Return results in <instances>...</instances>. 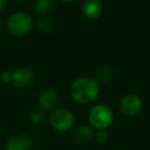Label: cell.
Masks as SVG:
<instances>
[{
    "label": "cell",
    "instance_id": "cell-1",
    "mask_svg": "<svg viewBox=\"0 0 150 150\" xmlns=\"http://www.w3.org/2000/svg\"><path fill=\"white\" fill-rule=\"evenodd\" d=\"M99 84L91 77H80L74 80L70 86V95L79 103H88L99 95Z\"/></svg>",
    "mask_w": 150,
    "mask_h": 150
},
{
    "label": "cell",
    "instance_id": "cell-2",
    "mask_svg": "<svg viewBox=\"0 0 150 150\" xmlns=\"http://www.w3.org/2000/svg\"><path fill=\"white\" fill-rule=\"evenodd\" d=\"M88 120L95 129H106L112 123L113 112L110 107L105 104L96 105L88 113Z\"/></svg>",
    "mask_w": 150,
    "mask_h": 150
},
{
    "label": "cell",
    "instance_id": "cell-3",
    "mask_svg": "<svg viewBox=\"0 0 150 150\" xmlns=\"http://www.w3.org/2000/svg\"><path fill=\"white\" fill-rule=\"evenodd\" d=\"M32 24L33 22L29 13L25 11H18L9 17L7 21V28L13 35L23 36L31 30Z\"/></svg>",
    "mask_w": 150,
    "mask_h": 150
},
{
    "label": "cell",
    "instance_id": "cell-4",
    "mask_svg": "<svg viewBox=\"0 0 150 150\" xmlns=\"http://www.w3.org/2000/svg\"><path fill=\"white\" fill-rule=\"evenodd\" d=\"M50 125L56 131L65 132L72 127L74 122V116L70 110L66 108H58L52 111L50 116Z\"/></svg>",
    "mask_w": 150,
    "mask_h": 150
},
{
    "label": "cell",
    "instance_id": "cell-5",
    "mask_svg": "<svg viewBox=\"0 0 150 150\" xmlns=\"http://www.w3.org/2000/svg\"><path fill=\"white\" fill-rule=\"evenodd\" d=\"M119 107L123 114L127 116H135L141 112L143 103L141 99L136 95H127L121 98Z\"/></svg>",
    "mask_w": 150,
    "mask_h": 150
},
{
    "label": "cell",
    "instance_id": "cell-6",
    "mask_svg": "<svg viewBox=\"0 0 150 150\" xmlns=\"http://www.w3.org/2000/svg\"><path fill=\"white\" fill-rule=\"evenodd\" d=\"M34 73L29 68H20L11 73V82L17 88H25L32 83Z\"/></svg>",
    "mask_w": 150,
    "mask_h": 150
},
{
    "label": "cell",
    "instance_id": "cell-7",
    "mask_svg": "<svg viewBox=\"0 0 150 150\" xmlns=\"http://www.w3.org/2000/svg\"><path fill=\"white\" fill-rule=\"evenodd\" d=\"M59 101V96L58 93L52 88H46L43 90L39 95L38 98V102H39L40 107H42L43 109L50 110L56 107V105L58 104Z\"/></svg>",
    "mask_w": 150,
    "mask_h": 150
},
{
    "label": "cell",
    "instance_id": "cell-8",
    "mask_svg": "<svg viewBox=\"0 0 150 150\" xmlns=\"http://www.w3.org/2000/svg\"><path fill=\"white\" fill-rule=\"evenodd\" d=\"M102 11L103 4L99 0H88L82 4V13L88 19H97Z\"/></svg>",
    "mask_w": 150,
    "mask_h": 150
},
{
    "label": "cell",
    "instance_id": "cell-9",
    "mask_svg": "<svg viewBox=\"0 0 150 150\" xmlns=\"http://www.w3.org/2000/svg\"><path fill=\"white\" fill-rule=\"evenodd\" d=\"M32 147V140L28 136L11 138L6 142L7 150H29Z\"/></svg>",
    "mask_w": 150,
    "mask_h": 150
},
{
    "label": "cell",
    "instance_id": "cell-10",
    "mask_svg": "<svg viewBox=\"0 0 150 150\" xmlns=\"http://www.w3.org/2000/svg\"><path fill=\"white\" fill-rule=\"evenodd\" d=\"M94 137V129L88 125H81L78 129H75L73 133V138L75 141L80 143H86L93 139Z\"/></svg>",
    "mask_w": 150,
    "mask_h": 150
},
{
    "label": "cell",
    "instance_id": "cell-11",
    "mask_svg": "<svg viewBox=\"0 0 150 150\" xmlns=\"http://www.w3.org/2000/svg\"><path fill=\"white\" fill-rule=\"evenodd\" d=\"M54 2L52 0H38L34 3V8L39 13H46L54 7Z\"/></svg>",
    "mask_w": 150,
    "mask_h": 150
},
{
    "label": "cell",
    "instance_id": "cell-12",
    "mask_svg": "<svg viewBox=\"0 0 150 150\" xmlns=\"http://www.w3.org/2000/svg\"><path fill=\"white\" fill-rule=\"evenodd\" d=\"M97 77L100 81L107 82L113 77V70L109 66H102L97 72Z\"/></svg>",
    "mask_w": 150,
    "mask_h": 150
},
{
    "label": "cell",
    "instance_id": "cell-13",
    "mask_svg": "<svg viewBox=\"0 0 150 150\" xmlns=\"http://www.w3.org/2000/svg\"><path fill=\"white\" fill-rule=\"evenodd\" d=\"M37 27L43 33H50L54 28V25L50 20L46 19V18H41L37 21Z\"/></svg>",
    "mask_w": 150,
    "mask_h": 150
},
{
    "label": "cell",
    "instance_id": "cell-14",
    "mask_svg": "<svg viewBox=\"0 0 150 150\" xmlns=\"http://www.w3.org/2000/svg\"><path fill=\"white\" fill-rule=\"evenodd\" d=\"M29 117L31 119V121H33L34 123H40L43 119V114H42L41 111L37 110V109H34L30 112Z\"/></svg>",
    "mask_w": 150,
    "mask_h": 150
},
{
    "label": "cell",
    "instance_id": "cell-15",
    "mask_svg": "<svg viewBox=\"0 0 150 150\" xmlns=\"http://www.w3.org/2000/svg\"><path fill=\"white\" fill-rule=\"evenodd\" d=\"M108 137H109L108 132H107L106 129H98V132L96 133V139H97V141L100 142V143L106 142Z\"/></svg>",
    "mask_w": 150,
    "mask_h": 150
},
{
    "label": "cell",
    "instance_id": "cell-16",
    "mask_svg": "<svg viewBox=\"0 0 150 150\" xmlns=\"http://www.w3.org/2000/svg\"><path fill=\"white\" fill-rule=\"evenodd\" d=\"M1 79L5 82L11 81V73L8 72V71H4V72H2V74H1Z\"/></svg>",
    "mask_w": 150,
    "mask_h": 150
},
{
    "label": "cell",
    "instance_id": "cell-17",
    "mask_svg": "<svg viewBox=\"0 0 150 150\" xmlns=\"http://www.w3.org/2000/svg\"><path fill=\"white\" fill-rule=\"evenodd\" d=\"M6 1L5 0H0V9L2 8V7H4L5 5H6Z\"/></svg>",
    "mask_w": 150,
    "mask_h": 150
}]
</instances>
